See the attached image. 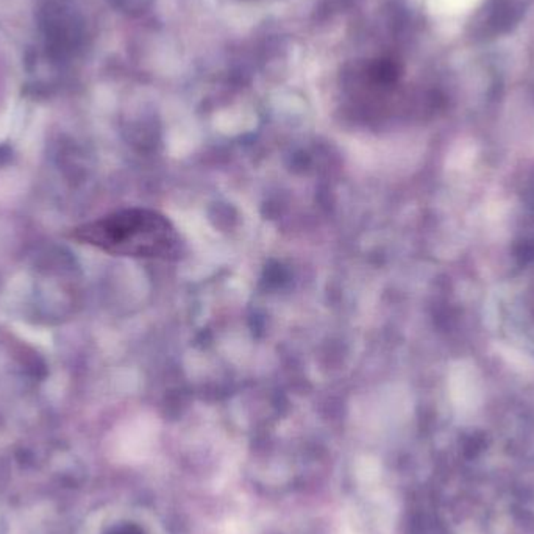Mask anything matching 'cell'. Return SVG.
I'll return each instance as SVG.
<instances>
[{
	"mask_svg": "<svg viewBox=\"0 0 534 534\" xmlns=\"http://www.w3.org/2000/svg\"><path fill=\"white\" fill-rule=\"evenodd\" d=\"M74 238L117 257L179 259L181 238L162 212L130 208L78 227Z\"/></svg>",
	"mask_w": 534,
	"mask_h": 534,
	"instance_id": "obj_1",
	"label": "cell"
}]
</instances>
